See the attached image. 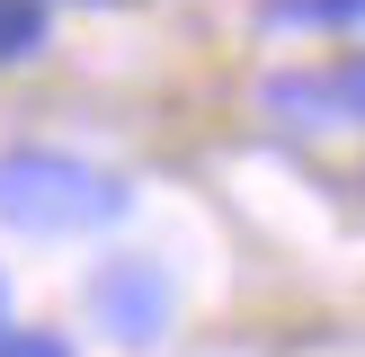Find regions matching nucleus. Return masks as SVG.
<instances>
[{
	"mask_svg": "<svg viewBox=\"0 0 365 357\" xmlns=\"http://www.w3.org/2000/svg\"><path fill=\"white\" fill-rule=\"evenodd\" d=\"M45 0H0V71L9 63H36V54H45Z\"/></svg>",
	"mask_w": 365,
	"mask_h": 357,
	"instance_id": "obj_3",
	"label": "nucleus"
},
{
	"mask_svg": "<svg viewBox=\"0 0 365 357\" xmlns=\"http://www.w3.org/2000/svg\"><path fill=\"white\" fill-rule=\"evenodd\" d=\"M0 321H9V295H0Z\"/></svg>",
	"mask_w": 365,
	"mask_h": 357,
	"instance_id": "obj_7",
	"label": "nucleus"
},
{
	"mask_svg": "<svg viewBox=\"0 0 365 357\" xmlns=\"http://www.w3.org/2000/svg\"><path fill=\"white\" fill-rule=\"evenodd\" d=\"M321 89H330V116H365V54H348L339 71H321Z\"/></svg>",
	"mask_w": 365,
	"mask_h": 357,
	"instance_id": "obj_5",
	"label": "nucleus"
},
{
	"mask_svg": "<svg viewBox=\"0 0 365 357\" xmlns=\"http://www.w3.org/2000/svg\"><path fill=\"white\" fill-rule=\"evenodd\" d=\"M267 18L277 27H356L365 0H267Z\"/></svg>",
	"mask_w": 365,
	"mask_h": 357,
	"instance_id": "obj_4",
	"label": "nucleus"
},
{
	"mask_svg": "<svg viewBox=\"0 0 365 357\" xmlns=\"http://www.w3.org/2000/svg\"><path fill=\"white\" fill-rule=\"evenodd\" d=\"M0 214L18 232H98L125 214V178L71 152H9L0 161Z\"/></svg>",
	"mask_w": 365,
	"mask_h": 357,
	"instance_id": "obj_1",
	"label": "nucleus"
},
{
	"mask_svg": "<svg viewBox=\"0 0 365 357\" xmlns=\"http://www.w3.org/2000/svg\"><path fill=\"white\" fill-rule=\"evenodd\" d=\"M89 313L107 321L116 339H160L170 331V268L160 259H143V250H125V259H107L98 277H89Z\"/></svg>",
	"mask_w": 365,
	"mask_h": 357,
	"instance_id": "obj_2",
	"label": "nucleus"
},
{
	"mask_svg": "<svg viewBox=\"0 0 365 357\" xmlns=\"http://www.w3.org/2000/svg\"><path fill=\"white\" fill-rule=\"evenodd\" d=\"M0 357H71V339H53V331H0Z\"/></svg>",
	"mask_w": 365,
	"mask_h": 357,
	"instance_id": "obj_6",
	"label": "nucleus"
}]
</instances>
